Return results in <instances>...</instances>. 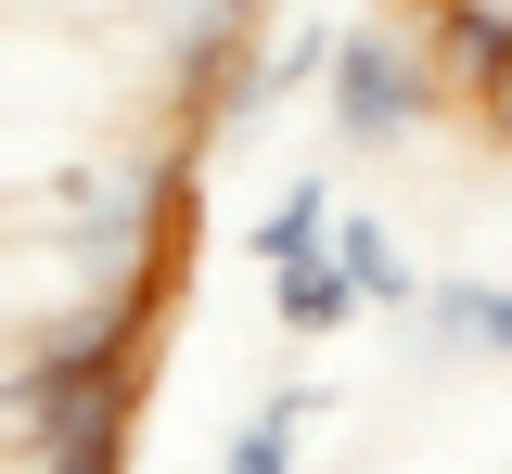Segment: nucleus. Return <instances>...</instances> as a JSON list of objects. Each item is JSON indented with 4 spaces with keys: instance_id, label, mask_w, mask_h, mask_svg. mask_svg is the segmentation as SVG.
Instances as JSON below:
<instances>
[{
    "instance_id": "obj_1",
    "label": "nucleus",
    "mask_w": 512,
    "mask_h": 474,
    "mask_svg": "<svg viewBox=\"0 0 512 474\" xmlns=\"http://www.w3.org/2000/svg\"><path fill=\"white\" fill-rule=\"evenodd\" d=\"M320 103H333V141H346V154H397V141L436 129L448 77H436V52H423V26H346Z\"/></svg>"
},
{
    "instance_id": "obj_9",
    "label": "nucleus",
    "mask_w": 512,
    "mask_h": 474,
    "mask_svg": "<svg viewBox=\"0 0 512 474\" xmlns=\"http://www.w3.org/2000/svg\"><path fill=\"white\" fill-rule=\"evenodd\" d=\"M487 116H500V129H512V77H500V90H487Z\"/></svg>"
},
{
    "instance_id": "obj_2",
    "label": "nucleus",
    "mask_w": 512,
    "mask_h": 474,
    "mask_svg": "<svg viewBox=\"0 0 512 474\" xmlns=\"http://www.w3.org/2000/svg\"><path fill=\"white\" fill-rule=\"evenodd\" d=\"M269 321H282V334H346V321H359L346 257H333V244H320V257H282V270H269Z\"/></svg>"
},
{
    "instance_id": "obj_8",
    "label": "nucleus",
    "mask_w": 512,
    "mask_h": 474,
    "mask_svg": "<svg viewBox=\"0 0 512 474\" xmlns=\"http://www.w3.org/2000/svg\"><path fill=\"white\" fill-rule=\"evenodd\" d=\"M205 13H231V26H256V13H269V0H205Z\"/></svg>"
},
{
    "instance_id": "obj_6",
    "label": "nucleus",
    "mask_w": 512,
    "mask_h": 474,
    "mask_svg": "<svg viewBox=\"0 0 512 474\" xmlns=\"http://www.w3.org/2000/svg\"><path fill=\"white\" fill-rule=\"evenodd\" d=\"M423 308H436V334L461 359H512V282H436Z\"/></svg>"
},
{
    "instance_id": "obj_3",
    "label": "nucleus",
    "mask_w": 512,
    "mask_h": 474,
    "mask_svg": "<svg viewBox=\"0 0 512 474\" xmlns=\"http://www.w3.org/2000/svg\"><path fill=\"white\" fill-rule=\"evenodd\" d=\"M333 257H346V282H359V308H410V295H423V282H410V244L384 231L372 205L333 218Z\"/></svg>"
},
{
    "instance_id": "obj_7",
    "label": "nucleus",
    "mask_w": 512,
    "mask_h": 474,
    "mask_svg": "<svg viewBox=\"0 0 512 474\" xmlns=\"http://www.w3.org/2000/svg\"><path fill=\"white\" fill-rule=\"evenodd\" d=\"M333 39H346V26H282V39H269V52H256V65H269V90H282V103H295V90H308V77H333Z\"/></svg>"
},
{
    "instance_id": "obj_5",
    "label": "nucleus",
    "mask_w": 512,
    "mask_h": 474,
    "mask_svg": "<svg viewBox=\"0 0 512 474\" xmlns=\"http://www.w3.org/2000/svg\"><path fill=\"white\" fill-rule=\"evenodd\" d=\"M333 218H346V193H333V180H282V205L256 218V270H282V257H320V244H333Z\"/></svg>"
},
{
    "instance_id": "obj_4",
    "label": "nucleus",
    "mask_w": 512,
    "mask_h": 474,
    "mask_svg": "<svg viewBox=\"0 0 512 474\" xmlns=\"http://www.w3.org/2000/svg\"><path fill=\"white\" fill-rule=\"evenodd\" d=\"M308 423H320V385H269V398H256V423L231 436V462H218V474H295V436H308Z\"/></svg>"
}]
</instances>
